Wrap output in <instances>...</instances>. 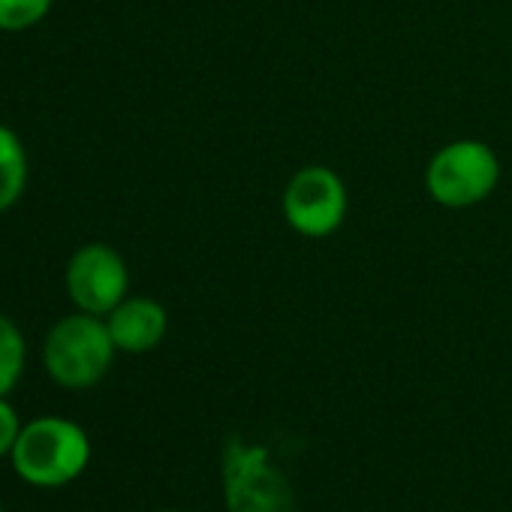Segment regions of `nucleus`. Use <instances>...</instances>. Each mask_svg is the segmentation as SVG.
Segmentation results:
<instances>
[{
	"label": "nucleus",
	"instance_id": "nucleus-1",
	"mask_svg": "<svg viewBox=\"0 0 512 512\" xmlns=\"http://www.w3.org/2000/svg\"><path fill=\"white\" fill-rule=\"evenodd\" d=\"M10 461L22 482L34 488H61L76 482L91 464V437L73 419L40 416L22 425Z\"/></svg>",
	"mask_w": 512,
	"mask_h": 512
},
{
	"label": "nucleus",
	"instance_id": "nucleus-2",
	"mask_svg": "<svg viewBox=\"0 0 512 512\" xmlns=\"http://www.w3.org/2000/svg\"><path fill=\"white\" fill-rule=\"evenodd\" d=\"M115 341L109 326L94 314H73L52 326L43 347V362L49 377L64 389H91L97 386L115 359Z\"/></svg>",
	"mask_w": 512,
	"mask_h": 512
},
{
	"label": "nucleus",
	"instance_id": "nucleus-3",
	"mask_svg": "<svg viewBox=\"0 0 512 512\" xmlns=\"http://www.w3.org/2000/svg\"><path fill=\"white\" fill-rule=\"evenodd\" d=\"M500 181V160L488 142L455 139L443 145L425 169V190L443 208H473Z\"/></svg>",
	"mask_w": 512,
	"mask_h": 512
},
{
	"label": "nucleus",
	"instance_id": "nucleus-4",
	"mask_svg": "<svg viewBox=\"0 0 512 512\" xmlns=\"http://www.w3.org/2000/svg\"><path fill=\"white\" fill-rule=\"evenodd\" d=\"M347 184L329 166H302L284 190V220L302 238H329L347 220Z\"/></svg>",
	"mask_w": 512,
	"mask_h": 512
},
{
	"label": "nucleus",
	"instance_id": "nucleus-5",
	"mask_svg": "<svg viewBox=\"0 0 512 512\" xmlns=\"http://www.w3.org/2000/svg\"><path fill=\"white\" fill-rule=\"evenodd\" d=\"M130 290V272L118 250L109 244H85L67 266V293L73 305L94 317H109Z\"/></svg>",
	"mask_w": 512,
	"mask_h": 512
},
{
	"label": "nucleus",
	"instance_id": "nucleus-6",
	"mask_svg": "<svg viewBox=\"0 0 512 512\" xmlns=\"http://www.w3.org/2000/svg\"><path fill=\"white\" fill-rule=\"evenodd\" d=\"M109 335L124 353H148L154 350L169 329V314L160 302L145 296H127L106 320Z\"/></svg>",
	"mask_w": 512,
	"mask_h": 512
},
{
	"label": "nucleus",
	"instance_id": "nucleus-7",
	"mask_svg": "<svg viewBox=\"0 0 512 512\" xmlns=\"http://www.w3.org/2000/svg\"><path fill=\"white\" fill-rule=\"evenodd\" d=\"M28 184V157L19 136L0 124V211H7L19 202Z\"/></svg>",
	"mask_w": 512,
	"mask_h": 512
},
{
	"label": "nucleus",
	"instance_id": "nucleus-8",
	"mask_svg": "<svg viewBox=\"0 0 512 512\" xmlns=\"http://www.w3.org/2000/svg\"><path fill=\"white\" fill-rule=\"evenodd\" d=\"M25 359H28V347L19 326L0 314V398H7L22 380Z\"/></svg>",
	"mask_w": 512,
	"mask_h": 512
},
{
	"label": "nucleus",
	"instance_id": "nucleus-9",
	"mask_svg": "<svg viewBox=\"0 0 512 512\" xmlns=\"http://www.w3.org/2000/svg\"><path fill=\"white\" fill-rule=\"evenodd\" d=\"M55 0H0V31H28L46 19Z\"/></svg>",
	"mask_w": 512,
	"mask_h": 512
},
{
	"label": "nucleus",
	"instance_id": "nucleus-10",
	"mask_svg": "<svg viewBox=\"0 0 512 512\" xmlns=\"http://www.w3.org/2000/svg\"><path fill=\"white\" fill-rule=\"evenodd\" d=\"M22 419H19V410L7 401L0 398V458H10L19 434H22Z\"/></svg>",
	"mask_w": 512,
	"mask_h": 512
},
{
	"label": "nucleus",
	"instance_id": "nucleus-11",
	"mask_svg": "<svg viewBox=\"0 0 512 512\" xmlns=\"http://www.w3.org/2000/svg\"><path fill=\"white\" fill-rule=\"evenodd\" d=\"M160 512H172V509H160Z\"/></svg>",
	"mask_w": 512,
	"mask_h": 512
},
{
	"label": "nucleus",
	"instance_id": "nucleus-12",
	"mask_svg": "<svg viewBox=\"0 0 512 512\" xmlns=\"http://www.w3.org/2000/svg\"><path fill=\"white\" fill-rule=\"evenodd\" d=\"M0 512H4V506H0Z\"/></svg>",
	"mask_w": 512,
	"mask_h": 512
}]
</instances>
